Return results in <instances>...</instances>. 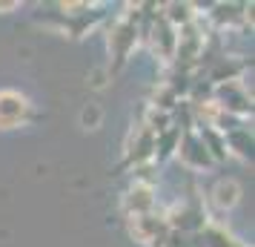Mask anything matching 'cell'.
<instances>
[{"label": "cell", "instance_id": "cell-3", "mask_svg": "<svg viewBox=\"0 0 255 247\" xmlns=\"http://www.w3.org/2000/svg\"><path fill=\"white\" fill-rule=\"evenodd\" d=\"M212 196H215V204L218 207H224V210H230V207H235L238 204V196H241V187L232 181V178H227V181H218L215 184V190H212Z\"/></svg>", "mask_w": 255, "mask_h": 247}, {"label": "cell", "instance_id": "cell-1", "mask_svg": "<svg viewBox=\"0 0 255 247\" xmlns=\"http://www.w3.org/2000/svg\"><path fill=\"white\" fill-rule=\"evenodd\" d=\"M29 115V101L14 89L0 92V130H14L20 127Z\"/></svg>", "mask_w": 255, "mask_h": 247}, {"label": "cell", "instance_id": "cell-2", "mask_svg": "<svg viewBox=\"0 0 255 247\" xmlns=\"http://www.w3.org/2000/svg\"><path fill=\"white\" fill-rule=\"evenodd\" d=\"M152 204H155V199H152V187H146V184H138V187L129 193V199H127V207L132 210V216H143V213H149Z\"/></svg>", "mask_w": 255, "mask_h": 247}]
</instances>
